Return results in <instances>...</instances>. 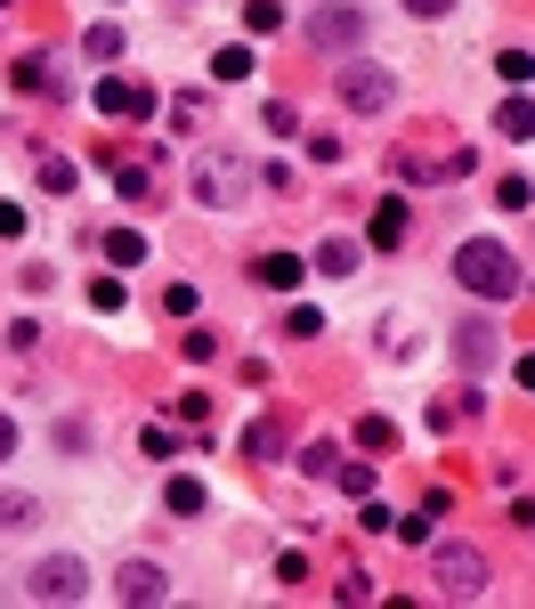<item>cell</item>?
Segmentation results:
<instances>
[{"instance_id": "1", "label": "cell", "mask_w": 535, "mask_h": 609, "mask_svg": "<svg viewBox=\"0 0 535 609\" xmlns=\"http://www.w3.org/2000/svg\"><path fill=\"white\" fill-rule=\"evenodd\" d=\"M455 277H462V293H479V301H511L520 293V261H511L495 236H471V244H455Z\"/></svg>"}, {"instance_id": "2", "label": "cell", "mask_w": 535, "mask_h": 609, "mask_svg": "<svg viewBox=\"0 0 535 609\" xmlns=\"http://www.w3.org/2000/svg\"><path fill=\"white\" fill-rule=\"evenodd\" d=\"M430 585H438L446 601H479L487 594V553L479 545H438L430 553Z\"/></svg>"}, {"instance_id": "3", "label": "cell", "mask_w": 535, "mask_h": 609, "mask_svg": "<svg viewBox=\"0 0 535 609\" xmlns=\"http://www.w3.org/2000/svg\"><path fill=\"white\" fill-rule=\"evenodd\" d=\"M244 188H252V163L244 155H228V147H203V155H195V195L203 203L228 212V203H244Z\"/></svg>"}, {"instance_id": "4", "label": "cell", "mask_w": 535, "mask_h": 609, "mask_svg": "<svg viewBox=\"0 0 535 609\" xmlns=\"http://www.w3.org/2000/svg\"><path fill=\"white\" fill-rule=\"evenodd\" d=\"M341 106L349 114H390L398 106V65H341Z\"/></svg>"}, {"instance_id": "5", "label": "cell", "mask_w": 535, "mask_h": 609, "mask_svg": "<svg viewBox=\"0 0 535 609\" xmlns=\"http://www.w3.org/2000/svg\"><path fill=\"white\" fill-rule=\"evenodd\" d=\"M25 594H33V601H81V594H90V569H81V553H49V561H33Z\"/></svg>"}, {"instance_id": "6", "label": "cell", "mask_w": 535, "mask_h": 609, "mask_svg": "<svg viewBox=\"0 0 535 609\" xmlns=\"http://www.w3.org/2000/svg\"><path fill=\"white\" fill-rule=\"evenodd\" d=\"M308 41H317V49H333V58H349V49L366 41V9H349V0L317 9V16H308Z\"/></svg>"}, {"instance_id": "7", "label": "cell", "mask_w": 535, "mask_h": 609, "mask_svg": "<svg viewBox=\"0 0 535 609\" xmlns=\"http://www.w3.org/2000/svg\"><path fill=\"white\" fill-rule=\"evenodd\" d=\"M98 114H114V123H130V114H138V123H147V114H154V90L114 74V81H98Z\"/></svg>"}, {"instance_id": "8", "label": "cell", "mask_w": 535, "mask_h": 609, "mask_svg": "<svg viewBox=\"0 0 535 609\" xmlns=\"http://www.w3.org/2000/svg\"><path fill=\"white\" fill-rule=\"evenodd\" d=\"M455 366H462V375H487V366H495V326H487V317H462V333H455Z\"/></svg>"}, {"instance_id": "9", "label": "cell", "mask_w": 535, "mask_h": 609, "mask_svg": "<svg viewBox=\"0 0 535 609\" xmlns=\"http://www.w3.org/2000/svg\"><path fill=\"white\" fill-rule=\"evenodd\" d=\"M114 594H123V601H163V594H170V578H163L154 561H123V578H114Z\"/></svg>"}, {"instance_id": "10", "label": "cell", "mask_w": 535, "mask_h": 609, "mask_svg": "<svg viewBox=\"0 0 535 609\" xmlns=\"http://www.w3.org/2000/svg\"><path fill=\"white\" fill-rule=\"evenodd\" d=\"M366 268V244H349V236H324L317 244V277H357Z\"/></svg>"}, {"instance_id": "11", "label": "cell", "mask_w": 535, "mask_h": 609, "mask_svg": "<svg viewBox=\"0 0 535 609\" xmlns=\"http://www.w3.org/2000/svg\"><path fill=\"white\" fill-rule=\"evenodd\" d=\"M406 228H413V219H406V203H398V195H390V203H382V212H373V228H366V244H373V252H398V244H406Z\"/></svg>"}, {"instance_id": "12", "label": "cell", "mask_w": 535, "mask_h": 609, "mask_svg": "<svg viewBox=\"0 0 535 609\" xmlns=\"http://www.w3.org/2000/svg\"><path fill=\"white\" fill-rule=\"evenodd\" d=\"M252 277H260L268 293H292V284H301V261H292V252H260V261H252Z\"/></svg>"}, {"instance_id": "13", "label": "cell", "mask_w": 535, "mask_h": 609, "mask_svg": "<svg viewBox=\"0 0 535 609\" xmlns=\"http://www.w3.org/2000/svg\"><path fill=\"white\" fill-rule=\"evenodd\" d=\"M33 172H41V188H49V195H65V203L81 195V163H65V155H41Z\"/></svg>"}, {"instance_id": "14", "label": "cell", "mask_w": 535, "mask_h": 609, "mask_svg": "<svg viewBox=\"0 0 535 609\" xmlns=\"http://www.w3.org/2000/svg\"><path fill=\"white\" fill-rule=\"evenodd\" d=\"M495 130H504V139H535V98H504V106H495Z\"/></svg>"}, {"instance_id": "15", "label": "cell", "mask_w": 535, "mask_h": 609, "mask_svg": "<svg viewBox=\"0 0 535 609\" xmlns=\"http://www.w3.org/2000/svg\"><path fill=\"white\" fill-rule=\"evenodd\" d=\"M9 81H16V90H65V81L49 74V58H41V49H25V58L9 65Z\"/></svg>"}, {"instance_id": "16", "label": "cell", "mask_w": 535, "mask_h": 609, "mask_svg": "<svg viewBox=\"0 0 535 609\" xmlns=\"http://www.w3.org/2000/svg\"><path fill=\"white\" fill-rule=\"evenodd\" d=\"M244 455H252V464H276V455H284V422H252V431H244Z\"/></svg>"}, {"instance_id": "17", "label": "cell", "mask_w": 535, "mask_h": 609, "mask_svg": "<svg viewBox=\"0 0 535 609\" xmlns=\"http://www.w3.org/2000/svg\"><path fill=\"white\" fill-rule=\"evenodd\" d=\"M106 261H114V268H138V261H147V236L114 228V236H106Z\"/></svg>"}, {"instance_id": "18", "label": "cell", "mask_w": 535, "mask_h": 609, "mask_svg": "<svg viewBox=\"0 0 535 609\" xmlns=\"http://www.w3.org/2000/svg\"><path fill=\"white\" fill-rule=\"evenodd\" d=\"M81 58H123V25H90L81 33Z\"/></svg>"}, {"instance_id": "19", "label": "cell", "mask_w": 535, "mask_h": 609, "mask_svg": "<svg viewBox=\"0 0 535 609\" xmlns=\"http://www.w3.org/2000/svg\"><path fill=\"white\" fill-rule=\"evenodd\" d=\"M212 74H219V81H244V74H252V49H244V41H228V49L212 58Z\"/></svg>"}, {"instance_id": "20", "label": "cell", "mask_w": 535, "mask_h": 609, "mask_svg": "<svg viewBox=\"0 0 535 609\" xmlns=\"http://www.w3.org/2000/svg\"><path fill=\"white\" fill-rule=\"evenodd\" d=\"M163 504H170L179 520H187V512H203V480H170V487H163Z\"/></svg>"}, {"instance_id": "21", "label": "cell", "mask_w": 535, "mask_h": 609, "mask_svg": "<svg viewBox=\"0 0 535 609\" xmlns=\"http://www.w3.org/2000/svg\"><path fill=\"white\" fill-rule=\"evenodd\" d=\"M33 520H41L33 496H0V529H33Z\"/></svg>"}, {"instance_id": "22", "label": "cell", "mask_w": 535, "mask_h": 609, "mask_svg": "<svg viewBox=\"0 0 535 609\" xmlns=\"http://www.w3.org/2000/svg\"><path fill=\"white\" fill-rule=\"evenodd\" d=\"M170 130H203V98H195V90L170 98Z\"/></svg>"}, {"instance_id": "23", "label": "cell", "mask_w": 535, "mask_h": 609, "mask_svg": "<svg viewBox=\"0 0 535 609\" xmlns=\"http://www.w3.org/2000/svg\"><path fill=\"white\" fill-rule=\"evenodd\" d=\"M333 480H341V496H373V464H333Z\"/></svg>"}, {"instance_id": "24", "label": "cell", "mask_w": 535, "mask_h": 609, "mask_svg": "<svg viewBox=\"0 0 535 609\" xmlns=\"http://www.w3.org/2000/svg\"><path fill=\"white\" fill-rule=\"evenodd\" d=\"M301 471H308V480H333V439H317V447H301Z\"/></svg>"}, {"instance_id": "25", "label": "cell", "mask_w": 535, "mask_h": 609, "mask_svg": "<svg viewBox=\"0 0 535 609\" xmlns=\"http://www.w3.org/2000/svg\"><path fill=\"white\" fill-rule=\"evenodd\" d=\"M90 309H106V317L123 309V277H98V284H90Z\"/></svg>"}, {"instance_id": "26", "label": "cell", "mask_w": 535, "mask_h": 609, "mask_svg": "<svg viewBox=\"0 0 535 609\" xmlns=\"http://www.w3.org/2000/svg\"><path fill=\"white\" fill-rule=\"evenodd\" d=\"M284 333H292V342H317L324 317H317V309H292V317H284Z\"/></svg>"}, {"instance_id": "27", "label": "cell", "mask_w": 535, "mask_h": 609, "mask_svg": "<svg viewBox=\"0 0 535 609\" xmlns=\"http://www.w3.org/2000/svg\"><path fill=\"white\" fill-rule=\"evenodd\" d=\"M244 25H252V33H276V25H284V9H276V0H252Z\"/></svg>"}, {"instance_id": "28", "label": "cell", "mask_w": 535, "mask_h": 609, "mask_svg": "<svg viewBox=\"0 0 535 609\" xmlns=\"http://www.w3.org/2000/svg\"><path fill=\"white\" fill-rule=\"evenodd\" d=\"M495 74H504V81H527L535 58H527V49H504V58H495Z\"/></svg>"}, {"instance_id": "29", "label": "cell", "mask_w": 535, "mask_h": 609, "mask_svg": "<svg viewBox=\"0 0 535 609\" xmlns=\"http://www.w3.org/2000/svg\"><path fill=\"white\" fill-rule=\"evenodd\" d=\"M114 179H123V195H130V203L147 195V188H154V172H147V163H123V172H114Z\"/></svg>"}, {"instance_id": "30", "label": "cell", "mask_w": 535, "mask_h": 609, "mask_svg": "<svg viewBox=\"0 0 535 609\" xmlns=\"http://www.w3.org/2000/svg\"><path fill=\"white\" fill-rule=\"evenodd\" d=\"M495 203H504V212H527L535 188H527V179H504V188H495Z\"/></svg>"}, {"instance_id": "31", "label": "cell", "mask_w": 535, "mask_h": 609, "mask_svg": "<svg viewBox=\"0 0 535 609\" xmlns=\"http://www.w3.org/2000/svg\"><path fill=\"white\" fill-rule=\"evenodd\" d=\"M390 439H398V431H390L382 415H366V422H357V447H390Z\"/></svg>"}, {"instance_id": "32", "label": "cell", "mask_w": 535, "mask_h": 609, "mask_svg": "<svg viewBox=\"0 0 535 609\" xmlns=\"http://www.w3.org/2000/svg\"><path fill=\"white\" fill-rule=\"evenodd\" d=\"M0 236H9V244L25 236V203H0Z\"/></svg>"}, {"instance_id": "33", "label": "cell", "mask_w": 535, "mask_h": 609, "mask_svg": "<svg viewBox=\"0 0 535 609\" xmlns=\"http://www.w3.org/2000/svg\"><path fill=\"white\" fill-rule=\"evenodd\" d=\"M455 0H406V16H446Z\"/></svg>"}, {"instance_id": "34", "label": "cell", "mask_w": 535, "mask_h": 609, "mask_svg": "<svg viewBox=\"0 0 535 609\" xmlns=\"http://www.w3.org/2000/svg\"><path fill=\"white\" fill-rule=\"evenodd\" d=\"M16 455V415H0V464Z\"/></svg>"}, {"instance_id": "35", "label": "cell", "mask_w": 535, "mask_h": 609, "mask_svg": "<svg viewBox=\"0 0 535 609\" xmlns=\"http://www.w3.org/2000/svg\"><path fill=\"white\" fill-rule=\"evenodd\" d=\"M520 382H527V391H535V350H527V358H520Z\"/></svg>"}]
</instances>
